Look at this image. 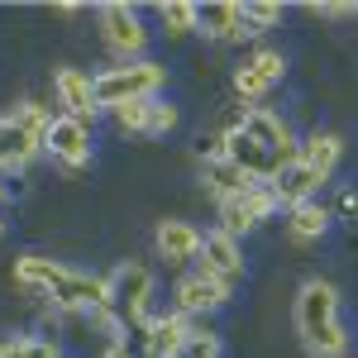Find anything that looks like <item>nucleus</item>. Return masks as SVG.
<instances>
[{
    "label": "nucleus",
    "mask_w": 358,
    "mask_h": 358,
    "mask_svg": "<svg viewBox=\"0 0 358 358\" xmlns=\"http://www.w3.org/2000/svg\"><path fill=\"white\" fill-rule=\"evenodd\" d=\"M339 158H344V138H339V134H330V129H325V134H310V138L301 143V163L310 167V172H320L325 182L334 177Z\"/></svg>",
    "instance_id": "19"
},
{
    "label": "nucleus",
    "mask_w": 358,
    "mask_h": 358,
    "mask_svg": "<svg viewBox=\"0 0 358 358\" xmlns=\"http://www.w3.org/2000/svg\"><path fill=\"white\" fill-rule=\"evenodd\" d=\"M53 91H57L62 115H72V120H82V124H91V120L101 115V106H96V86H91V77H86L82 67H57L53 72Z\"/></svg>",
    "instance_id": "12"
},
{
    "label": "nucleus",
    "mask_w": 358,
    "mask_h": 358,
    "mask_svg": "<svg viewBox=\"0 0 358 358\" xmlns=\"http://www.w3.org/2000/svg\"><path fill=\"white\" fill-rule=\"evenodd\" d=\"M101 358H134V349H129V339H124V344H106Z\"/></svg>",
    "instance_id": "31"
},
{
    "label": "nucleus",
    "mask_w": 358,
    "mask_h": 358,
    "mask_svg": "<svg viewBox=\"0 0 358 358\" xmlns=\"http://www.w3.org/2000/svg\"><path fill=\"white\" fill-rule=\"evenodd\" d=\"M196 268H201L206 277H215V282H224V287H234V282L244 277V248H239V239H229L224 229H215V234L201 239Z\"/></svg>",
    "instance_id": "11"
},
{
    "label": "nucleus",
    "mask_w": 358,
    "mask_h": 358,
    "mask_svg": "<svg viewBox=\"0 0 358 358\" xmlns=\"http://www.w3.org/2000/svg\"><path fill=\"white\" fill-rule=\"evenodd\" d=\"M201 229L187 220H163L158 224V234H153V248H158V258L163 263H172V268H182V263H192V258H201Z\"/></svg>",
    "instance_id": "16"
},
{
    "label": "nucleus",
    "mask_w": 358,
    "mask_h": 358,
    "mask_svg": "<svg viewBox=\"0 0 358 358\" xmlns=\"http://www.w3.org/2000/svg\"><path fill=\"white\" fill-rule=\"evenodd\" d=\"M229 296H234V287H224V282H215V277H206L201 268H196V273H187L182 282H177V315L220 310V306H229Z\"/></svg>",
    "instance_id": "13"
},
{
    "label": "nucleus",
    "mask_w": 358,
    "mask_h": 358,
    "mask_svg": "<svg viewBox=\"0 0 358 358\" xmlns=\"http://www.w3.org/2000/svg\"><path fill=\"white\" fill-rule=\"evenodd\" d=\"M148 115H153V101H129V106H120V110H115V120H120V129L143 134V129H148Z\"/></svg>",
    "instance_id": "27"
},
{
    "label": "nucleus",
    "mask_w": 358,
    "mask_h": 358,
    "mask_svg": "<svg viewBox=\"0 0 358 358\" xmlns=\"http://www.w3.org/2000/svg\"><path fill=\"white\" fill-rule=\"evenodd\" d=\"M43 153H53L62 167H86L91 163V124L72 120V115H53L48 124V138H43Z\"/></svg>",
    "instance_id": "8"
},
{
    "label": "nucleus",
    "mask_w": 358,
    "mask_h": 358,
    "mask_svg": "<svg viewBox=\"0 0 358 358\" xmlns=\"http://www.w3.org/2000/svg\"><path fill=\"white\" fill-rule=\"evenodd\" d=\"M196 34L220 38V43L253 38V29L244 24V10H239L234 0H210V5H196Z\"/></svg>",
    "instance_id": "14"
},
{
    "label": "nucleus",
    "mask_w": 358,
    "mask_h": 358,
    "mask_svg": "<svg viewBox=\"0 0 358 358\" xmlns=\"http://www.w3.org/2000/svg\"><path fill=\"white\" fill-rule=\"evenodd\" d=\"M268 187H273L277 206H287V210H292V206H301V201H315V192L325 187V177H320V172H310V167L296 158L292 167H282V172H277V182H268Z\"/></svg>",
    "instance_id": "17"
},
{
    "label": "nucleus",
    "mask_w": 358,
    "mask_h": 358,
    "mask_svg": "<svg viewBox=\"0 0 358 358\" xmlns=\"http://www.w3.org/2000/svg\"><path fill=\"white\" fill-rule=\"evenodd\" d=\"M0 358H10V339H0Z\"/></svg>",
    "instance_id": "34"
},
{
    "label": "nucleus",
    "mask_w": 358,
    "mask_h": 358,
    "mask_svg": "<svg viewBox=\"0 0 358 358\" xmlns=\"http://www.w3.org/2000/svg\"><path fill=\"white\" fill-rule=\"evenodd\" d=\"M306 10H310V15H325V20H344V15H358L354 0H310Z\"/></svg>",
    "instance_id": "30"
},
{
    "label": "nucleus",
    "mask_w": 358,
    "mask_h": 358,
    "mask_svg": "<svg viewBox=\"0 0 358 358\" xmlns=\"http://www.w3.org/2000/svg\"><path fill=\"white\" fill-rule=\"evenodd\" d=\"M292 320L301 334L306 354L310 358H349V330L339 320V287L325 277H306L296 306H292Z\"/></svg>",
    "instance_id": "2"
},
{
    "label": "nucleus",
    "mask_w": 358,
    "mask_h": 358,
    "mask_svg": "<svg viewBox=\"0 0 358 358\" xmlns=\"http://www.w3.org/2000/svg\"><path fill=\"white\" fill-rule=\"evenodd\" d=\"M220 153H224L234 167H239V172H248L253 182H263V187H268V182H277V172H282V167H292V163H282L273 148H263L258 138H248L239 124H229V129H224Z\"/></svg>",
    "instance_id": "6"
},
{
    "label": "nucleus",
    "mask_w": 358,
    "mask_h": 358,
    "mask_svg": "<svg viewBox=\"0 0 358 358\" xmlns=\"http://www.w3.org/2000/svg\"><path fill=\"white\" fill-rule=\"evenodd\" d=\"M177 358H220V334H210V330H192Z\"/></svg>",
    "instance_id": "25"
},
{
    "label": "nucleus",
    "mask_w": 358,
    "mask_h": 358,
    "mask_svg": "<svg viewBox=\"0 0 358 358\" xmlns=\"http://www.w3.org/2000/svg\"><path fill=\"white\" fill-rule=\"evenodd\" d=\"M91 86H96V106L120 110L129 101H158V91L167 86V67L153 62V57H138V62L106 67L101 77H91Z\"/></svg>",
    "instance_id": "3"
},
{
    "label": "nucleus",
    "mask_w": 358,
    "mask_h": 358,
    "mask_svg": "<svg viewBox=\"0 0 358 358\" xmlns=\"http://www.w3.org/2000/svg\"><path fill=\"white\" fill-rule=\"evenodd\" d=\"M239 10H244V24L253 29V38H258V34H268V29L282 20V5H277V0H244Z\"/></svg>",
    "instance_id": "22"
},
{
    "label": "nucleus",
    "mask_w": 358,
    "mask_h": 358,
    "mask_svg": "<svg viewBox=\"0 0 358 358\" xmlns=\"http://www.w3.org/2000/svg\"><path fill=\"white\" fill-rule=\"evenodd\" d=\"M15 282L34 296H48L53 310H62V315H96L101 306H110V277L77 273V268L43 258V253L15 258Z\"/></svg>",
    "instance_id": "1"
},
{
    "label": "nucleus",
    "mask_w": 358,
    "mask_h": 358,
    "mask_svg": "<svg viewBox=\"0 0 358 358\" xmlns=\"http://www.w3.org/2000/svg\"><path fill=\"white\" fill-rule=\"evenodd\" d=\"M201 182L215 192V201H234V196H244L248 187H258L248 172H239V167L229 163L224 153H215V158H206V167H201Z\"/></svg>",
    "instance_id": "18"
},
{
    "label": "nucleus",
    "mask_w": 358,
    "mask_h": 358,
    "mask_svg": "<svg viewBox=\"0 0 358 358\" xmlns=\"http://www.w3.org/2000/svg\"><path fill=\"white\" fill-rule=\"evenodd\" d=\"M344 210H349V215H358V192H344Z\"/></svg>",
    "instance_id": "32"
},
{
    "label": "nucleus",
    "mask_w": 358,
    "mask_h": 358,
    "mask_svg": "<svg viewBox=\"0 0 358 358\" xmlns=\"http://www.w3.org/2000/svg\"><path fill=\"white\" fill-rule=\"evenodd\" d=\"M172 124H177V110H172L167 101H153V115H148V129H143V134L158 138V134H167Z\"/></svg>",
    "instance_id": "29"
},
{
    "label": "nucleus",
    "mask_w": 358,
    "mask_h": 358,
    "mask_svg": "<svg viewBox=\"0 0 358 358\" xmlns=\"http://www.w3.org/2000/svg\"><path fill=\"white\" fill-rule=\"evenodd\" d=\"M15 120H20V124H24L29 134L38 138V143H43V138H48V124H53V115H48V106H38V101H20V106H15Z\"/></svg>",
    "instance_id": "23"
},
{
    "label": "nucleus",
    "mask_w": 358,
    "mask_h": 358,
    "mask_svg": "<svg viewBox=\"0 0 358 358\" xmlns=\"http://www.w3.org/2000/svg\"><path fill=\"white\" fill-rule=\"evenodd\" d=\"M10 358H62L53 339H10Z\"/></svg>",
    "instance_id": "28"
},
{
    "label": "nucleus",
    "mask_w": 358,
    "mask_h": 358,
    "mask_svg": "<svg viewBox=\"0 0 358 358\" xmlns=\"http://www.w3.org/2000/svg\"><path fill=\"white\" fill-rule=\"evenodd\" d=\"M248 67H253V72H258V77H268V82H282V72H287V57L277 53V48H258V53L248 57Z\"/></svg>",
    "instance_id": "26"
},
{
    "label": "nucleus",
    "mask_w": 358,
    "mask_h": 358,
    "mask_svg": "<svg viewBox=\"0 0 358 358\" xmlns=\"http://www.w3.org/2000/svg\"><path fill=\"white\" fill-rule=\"evenodd\" d=\"M287 229H292L296 244H310V239H320V234L330 229V210H325L320 201H301V206L287 210Z\"/></svg>",
    "instance_id": "20"
},
{
    "label": "nucleus",
    "mask_w": 358,
    "mask_h": 358,
    "mask_svg": "<svg viewBox=\"0 0 358 358\" xmlns=\"http://www.w3.org/2000/svg\"><path fill=\"white\" fill-rule=\"evenodd\" d=\"M273 210H282L277 206V196H273V187H248L244 196H234V201H220V229L229 234V239H239V234H248L253 224H263Z\"/></svg>",
    "instance_id": "7"
},
{
    "label": "nucleus",
    "mask_w": 358,
    "mask_h": 358,
    "mask_svg": "<svg viewBox=\"0 0 358 358\" xmlns=\"http://www.w3.org/2000/svg\"><path fill=\"white\" fill-rule=\"evenodd\" d=\"M38 153H43V143L29 134L10 110L0 115V172H24Z\"/></svg>",
    "instance_id": "15"
},
{
    "label": "nucleus",
    "mask_w": 358,
    "mask_h": 358,
    "mask_svg": "<svg viewBox=\"0 0 358 358\" xmlns=\"http://www.w3.org/2000/svg\"><path fill=\"white\" fill-rule=\"evenodd\" d=\"M5 201H10V187H5V182H0V206H5Z\"/></svg>",
    "instance_id": "33"
},
{
    "label": "nucleus",
    "mask_w": 358,
    "mask_h": 358,
    "mask_svg": "<svg viewBox=\"0 0 358 358\" xmlns=\"http://www.w3.org/2000/svg\"><path fill=\"white\" fill-rule=\"evenodd\" d=\"M96 15H101V38H106V48H110L120 62H138L143 48H148V29H143L134 5L110 0V5H101Z\"/></svg>",
    "instance_id": "5"
},
{
    "label": "nucleus",
    "mask_w": 358,
    "mask_h": 358,
    "mask_svg": "<svg viewBox=\"0 0 358 358\" xmlns=\"http://www.w3.org/2000/svg\"><path fill=\"white\" fill-rule=\"evenodd\" d=\"M158 20H163L167 38H187V34H196V5L192 0H163Z\"/></svg>",
    "instance_id": "21"
},
{
    "label": "nucleus",
    "mask_w": 358,
    "mask_h": 358,
    "mask_svg": "<svg viewBox=\"0 0 358 358\" xmlns=\"http://www.w3.org/2000/svg\"><path fill=\"white\" fill-rule=\"evenodd\" d=\"M234 91H239L244 101H263V96L273 91V82H268V77H258V72L244 62V67H234Z\"/></svg>",
    "instance_id": "24"
},
{
    "label": "nucleus",
    "mask_w": 358,
    "mask_h": 358,
    "mask_svg": "<svg viewBox=\"0 0 358 358\" xmlns=\"http://www.w3.org/2000/svg\"><path fill=\"white\" fill-rule=\"evenodd\" d=\"M148 306H153V268H143V263H120L110 273V310L120 315V325H124V330L148 325V320H153Z\"/></svg>",
    "instance_id": "4"
},
{
    "label": "nucleus",
    "mask_w": 358,
    "mask_h": 358,
    "mask_svg": "<svg viewBox=\"0 0 358 358\" xmlns=\"http://www.w3.org/2000/svg\"><path fill=\"white\" fill-rule=\"evenodd\" d=\"M239 129H244L248 138H258L263 148H273L282 163H296V158H301V143H296V134H292V124H287L282 115L263 110V106H253V110L239 120Z\"/></svg>",
    "instance_id": "10"
},
{
    "label": "nucleus",
    "mask_w": 358,
    "mask_h": 358,
    "mask_svg": "<svg viewBox=\"0 0 358 358\" xmlns=\"http://www.w3.org/2000/svg\"><path fill=\"white\" fill-rule=\"evenodd\" d=\"M187 334H192V325H187V315H153L148 325H138V349H134V358H177L182 354V344H187Z\"/></svg>",
    "instance_id": "9"
},
{
    "label": "nucleus",
    "mask_w": 358,
    "mask_h": 358,
    "mask_svg": "<svg viewBox=\"0 0 358 358\" xmlns=\"http://www.w3.org/2000/svg\"><path fill=\"white\" fill-rule=\"evenodd\" d=\"M0 234H5V220H0Z\"/></svg>",
    "instance_id": "35"
}]
</instances>
